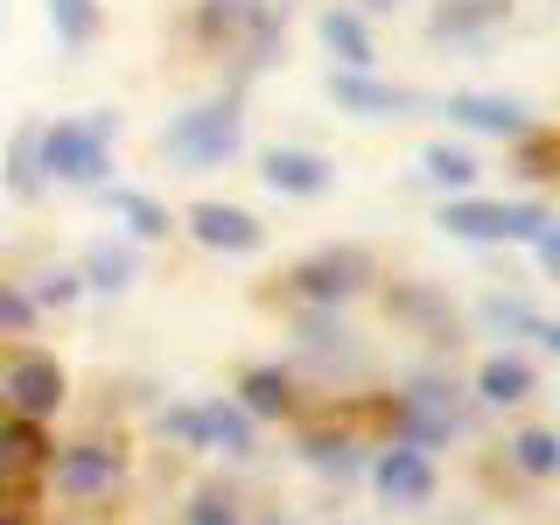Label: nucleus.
I'll return each mask as SVG.
<instances>
[{
    "label": "nucleus",
    "instance_id": "aec40b11",
    "mask_svg": "<svg viewBox=\"0 0 560 525\" xmlns=\"http://www.w3.org/2000/svg\"><path fill=\"white\" fill-rule=\"evenodd\" d=\"M78 280H84V294H133V280H140L133 238H92L78 253Z\"/></svg>",
    "mask_w": 560,
    "mask_h": 525
},
{
    "label": "nucleus",
    "instance_id": "7c9ffc66",
    "mask_svg": "<svg viewBox=\"0 0 560 525\" xmlns=\"http://www.w3.org/2000/svg\"><path fill=\"white\" fill-rule=\"evenodd\" d=\"M399 8H407V0H364L358 14H399Z\"/></svg>",
    "mask_w": 560,
    "mask_h": 525
},
{
    "label": "nucleus",
    "instance_id": "a878e982",
    "mask_svg": "<svg viewBox=\"0 0 560 525\" xmlns=\"http://www.w3.org/2000/svg\"><path fill=\"white\" fill-rule=\"evenodd\" d=\"M43 8H49V28H57L63 49H92L105 35V8H98V0H43Z\"/></svg>",
    "mask_w": 560,
    "mask_h": 525
},
{
    "label": "nucleus",
    "instance_id": "4be33fe9",
    "mask_svg": "<svg viewBox=\"0 0 560 525\" xmlns=\"http://www.w3.org/2000/svg\"><path fill=\"white\" fill-rule=\"evenodd\" d=\"M105 210H113V218L127 224L140 245H154V238L175 232V210L162 197H148V189H133V183H113V189H105Z\"/></svg>",
    "mask_w": 560,
    "mask_h": 525
},
{
    "label": "nucleus",
    "instance_id": "bb28decb",
    "mask_svg": "<svg viewBox=\"0 0 560 525\" xmlns=\"http://www.w3.org/2000/svg\"><path fill=\"white\" fill-rule=\"evenodd\" d=\"M504 455H512V469H525L533 483L560 477V434L553 428H518L512 442H504Z\"/></svg>",
    "mask_w": 560,
    "mask_h": 525
},
{
    "label": "nucleus",
    "instance_id": "9b49d317",
    "mask_svg": "<svg viewBox=\"0 0 560 525\" xmlns=\"http://www.w3.org/2000/svg\"><path fill=\"white\" fill-rule=\"evenodd\" d=\"M259 183H267L273 197L315 203V197L337 189V162L315 154V148H302V140H273V148H259Z\"/></svg>",
    "mask_w": 560,
    "mask_h": 525
},
{
    "label": "nucleus",
    "instance_id": "f257e3e1",
    "mask_svg": "<svg viewBox=\"0 0 560 525\" xmlns=\"http://www.w3.org/2000/svg\"><path fill=\"white\" fill-rule=\"evenodd\" d=\"M113 133H119V113H113V105H98L92 119H43V127H35V162H43V183L105 189V175H113Z\"/></svg>",
    "mask_w": 560,
    "mask_h": 525
},
{
    "label": "nucleus",
    "instance_id": "393cba45",
    "mask_svg": "<svg viewBox=\"0 0 560 525\" xmlns=\"http://www.w3.org/2000/svg\"><path fill=\"white\" fill-rule=\"evenodd\" d=\"M302 463L308 469H323V477H358V469H364V448L358 442H350V434H329V428H308L302 434Z\"/></svg>",
    "mask_w": 560,
    "mask_h": 525
},
{
    "label": "nucleus",
    "instance_id": "cd10ccee",
    "mask_svg": "<svg viewBox=\"0 0 560 525\" xmlns=\"http://www.w3.org/2000/svg\"><path fill=\"white\" fill-rule=\"evenodd\" d=\"M183 525H245V504H238L224 483H203V490H189Z\"/></svg>",
    "mask_w": 560,
    "mask_h": 525
},
{
    "label": "nucleus",
    "instance_id": "6e6552de",
    "mask_svg": "<svg viewBox=\"0 0 560 525\" xmlns=\"http://www.w3.org/2000/svg\"><path fill=\"white\" fill-rule=\"evenodd\" d=\"M63 399H70V372L49 350H8L0 358V413H14V420H49V413H63Z\"/></svg>",
    "mask_w": 560,
    "mask_h": 525
},
{
    "label": "nucleus",
    "instance_id": "39448f33",
    "mask_svg": "<svg viewBox=\"0 0 560 525\" xmlns=\"http://www.w3.org/2000/svg\"><path fill=\"white\" fill-rule=\"evenodd\" d=\"M455 434H463V393H455V378L413 372V378L393 393V442L434 455V448H448Z\"/></svg>",
    "mask_w": 560,
    "mask_h": 525
},
{
    "label": "nucleus",
    "instance_id": "412c9836",
    "mask_svg": "<svg viewBox=\"0 0 560 525\" xmlns=\"http://www.w3.org/2000/svg\"><path fill=\"white\" fill-rule=\"evenodd\" d=\"M539 393V364L518 358V350H490V358L477 364V399L483 407H525V399Z\"/></svg>",
    "mask_w": 560,
    "mask_h": 525
},
{
    "label": "nucleus",
    "instance_id": "4468645a",
    "mask_svg": "<svg viewBox=\"0 0 560 525\" xmlns=\"http://www.w3.org/2000/svg\"><path fill=\"white\" fill-rule=\"evenodd\" d=\"M329 98H337V113H350V119H407L420 105V92L385 84L378 70H329Z\"/></svg>",
    "mask_w": 560,
    "mask_h": 525
},
{
    "label": "nucleus",
    "instance_id": "9d476101",
    "mask_svg": "<svg viewBox=\"0 0 560 525\" xmlns=\"http://www.w3.org/2000/svg\"><path fill=\"white\" fill-rule=\"evenodd\" d=\"M294 343H302V358H308L323 378H337V372H343V378H364V372H372V350L358 343V329H350L337 308H302Z\"/></svg>",
    "mask_w": 560,
    "mask_h": 525
},
{
    "label": "nucleus",
    "instance_id": "f3484780",
    "mask_svg": "<svg viewBox=\"0 0 560 525\" xmlns=\"http://www.w3.org/2000/svg\"><path fill=\"white\" fill-rule=\"evenodd\" d=\"M477 323L490 329V337H504V343L525 337V343H539V350H560V323H553V315H539L525 294H483Z\"/></svg>",
    "mask_w": 560,
    "mask_h": 525
},
{
    "label": "nucleus",
    "instance_id": "c756f323",
    "mask_svg": "<svg viewBox=\"0 0 560 525\" xmlns=\"http://www.w3.org/2000/svg\"><path fill=\"white\" fill-rule=\"evenodd\" d=\"M35 329V302L22 280H0V337H28Z\"/></svg>",
    "mask_w": 560,
    "mask_h": 525
},
{
    "label": "nucleus",
    "instance_id": "6ab92c4d",
    "mask_svg": "<svg viewBox=\"0 0 560 525\" xmlns=\"http://www.w3.org/2000/svg\"><path fill=\"white\" fill-rule=\"evenodd\" d=\"M315 35H323V49L337 57V70H378V35L358 8H323L315 14Z\"/></svg>",
    "mask_w": 560,
    "mask_h": 525
},
{
    "label": "nucleus",
    "instance_id": "1a4fd4ad",
    "mask_svg": "<svg viewBox=\"0 0 560 525\" xmlns=\"http://www.w3.org/2000/svg\"><path fill=\"white\" fill-rule=\"evenodd\" d=\"M434 113L448 119V127H463V133H483V140H525L539 127V113L525 98H504V92H442L434 98Z\"/></svg>",
    "mask_w": 560,
    "mask_h": 525
},
{
    "label": "nucleus",
    "instance_id": "a211bd4d",
    "mask_svg": "<svg viewBox=\"0 0 560 525\" xmlns=\"http://www.w3.org/2000/svg\"><path fill=\"white\" fill-rule=\"evenodd\" d=\"M385 308H393V323H407L413 337L455 343V308L434 288H420V280H393V288H385Z\"/></svg>",
    "mask_w": 560,
    "mask_h": 525
},
{
    "label": "nucleus",
    "instance_id": "5701e85b",
    "mask_svg": "<svg viewBox=\"0 0 560 525\" xmlns=\"http://www.w3.org/2000/svg\"><path fill=\"white\" fill-rule=\"evenodd\" d=\"M420 175H428L442 197H469V189L483 183V162L469 148H455V140H428V148H420Z\"/></svg>",
    "mask_w": 560,
    "mask_h": 525
},
{
    "label": "nucleus",
    "instance_id": "7ed1b4c3",
    "mask_svg": "<svg viewBox=\"0 0 560 525\" xmlns=\"http://www.w3.org/2000/svg\"><path fill=\"white\" fill-rule=\"evenodd\" d=\"M162 434L197 455H224V463H245L259 448V420L238 407L232 393H210V399H189V407H162Z\"/></svg>",
    "mask_w": 560,
    "mask_h": 525
},
{
    "label": "nucleus",
    "instance_id": "f8f14e48",
    "mask_svg": "<svg viewBox=\"0 0 560 525\" xmlns=\"http://www.w3.org/2000/svg\"><path fill=\"white\" fill-rule=\"evenodd\" d=\"M175 232H189L203 253H232V259H245V253L267 245V224H259L253 210H245V203H218V197L189 203L183 218H175Z\"/></svg>",
    "mask_w": 560,
    "mask_h": 525
},
{
    "label": "nucleus",
    "instance_id": "20e7f679",
    "mask_svg": "<svg viewBox=\"0 0 560 525\" xmlns=\"http://www.w3.org/2000/svg\"><path fill=\"white\" fill-rule=\"evenodd\" d=\"M434 224H442L448 238H463V245H533L539 232L553 224V210L547 203H498V197H442V210H434Z\"/></svg>",
    "mask_w": 560,
    "mask_h": 525
},
{
    "label": "nucleus",
    "instance_id": "c85d7f7f",
    "mask_svg": "<svg viewBox=\"0 0 560 525\" xmlns=\"http://www.w3.org/2000/svg\"><path fill=\"white\" fill-rule=\"evenodd\" d=\"M22 288H28L35 315H43V308H70V302L84 294V280H78V267H43L35 280H22Z\"/></svg>",
    "mask_w": 560,
    "mask_h": 525
},
{
    "label": "nucleus",
    "instance_id": "dca6fc26",
    "mask_svg": "<svg viewBox=\"0 0 560 525\" xmlns=\"http://www.w3.org/2000/svg\"><path fill=\"white\" fill-rule=\"evenodd\" d=\"M232 399H238L253 420H294V413H302V385H294L288 364H245Z\"/></svg>",
    "mask_w": 560,
    "mask_h": 525
},
{
    "label": "nucleus",
    "instance_id": "0eeeda50",
    "mask_svg": "<svg viewBox=\"0 0 560 525\" xmlns=\"http://www.w3.org/2000/svg\"><path fill=\"white\" fill-rule=\"evenodd\" d=\"M49 483H57V498L70 504H92V498H113L119 483H127V448L105 442V434H78V442L49 448Z\"/></svg>",
    "mask_w": 560,
    "mask_h": 525
},
{
    "label": "nucleus",
    "instance_id": "423d86ee",
    "mask_svg": "<svg viewBox=\"0 0 560 525\" xmlns=\"http://www.w3.org/2000/svg\"><path fill=\"white\" fill-rule=\"evenodd\" d=\"M378 280V259L364 245H315L308 259L288 267V302L294 308H343Z\"/></svg>",
    "mask_w": 560,
    "mask_h": 525
},
{
    "label": "nucleus",
    "instance_id": "f03ea898",
    "mask_svg": "<svg viewBox=\"0 0 560 525\" xmlns=\"http://www.w3.org/2000/svg\"><path fill=\"white\" fill-rule=\"evenodd\" d=\"M245 148V98L238 92H218V98H197L162 127V162L203 175V168H224L232 154Z\"/></svg>",
    "mask_w": 560,
    "mask_h": 525
},
{
    "label": "nucleus",
    "instance_id": "2eb2a0df",
    "mask_svg": "<svg viewBox=\"0 0 560 525\" xmlns=\"http://www.w3.org/2000/svg\"><path fill=\"white\" fill-rule=\"evenodd\" d=\"M498 28H512V0H434L428 8L434 43H483Z\"/></svg>",
    "mask_w": 560,
    "mask_h": 525
},
{
    "label": "nucleus",
    "instance_id": "b1692460",
    "mask_svg": "<svg viewBox=\"0 0 560 525\" xmlns=\"http://www.w3.org/2000/svg\"><path fill=\"white\" fill-rule=\"evenodd\" d=\"M35 127H43V119H22V127H14V140H8V168H0V189H8V197H22V203H35L43 197V162H35Z\"/></svg>",
    "mask_w": 560,
    "mask_h": 525
},
{
    "label": "nucleus",
    "instance_id": "ddd939ff",
    "mask_svg": "<svg viewBox=\"0 0 560 525\" xmlns=\"http://www.w3.org/2000/svg\"><path fill=\"white\" fill-rule=\"evenodd\" d=\"M364 477L378 483L385 504H407V512H413V504H434V483H442V477H434V455H420L407 442H385L372 463H364Z\"/></svg>",
    "mask_w": 560,
    "mask_h": 525
}]
</instances>
